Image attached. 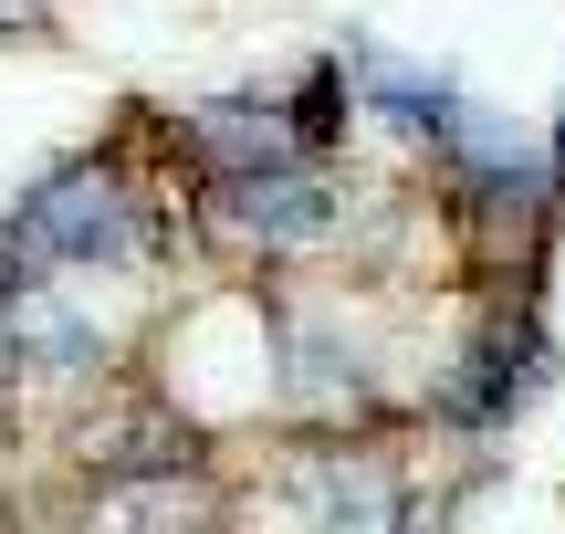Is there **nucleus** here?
I'll return each instance as SVG.
<instances>
[{
  "instance_id": "5",
  "label": "nucleus",
  "mask_w": 565,
  "mask_h": 534,
  "mask_svg": "<svg viewBox=\"0 0 565 534\" xmlns=\"http://www.w3.org/2000/svg\"><path fill=\"white\" fill-rule=\"evenodd\" d=\"M545 377H555V356H545V335H534V325H513V335H492V346L471 356L461 377H450V398H440V409L461 419V430H503V419L524 409V398L545 388Z\"/></svg>"
},
{
  "instance_id": "2",
  "label": "nucleus",
  "mask_w": 565,
  "mask_h": 534,
  "mask_svg": "<svg viewBox=\"0 0 565 534\" xmlns=\"http://www.w3.org/2000/svg\"><path fill=\"white\" fill-rule=\"evenodd\" d=\"M74 534H231V524H221L210 472L168 461V472H105L95 493H84Z\"/></svg>"
},
{
  "instance_id": "1",
  "label": "nucleus",
  "mask_w": 565,
  "mask_h": 534,
  "mask_svg": "<svg viewBox=\"0 0 565 534\" xmlns=\"http://www.w3.org/2000/svg\"><path fill=\"white\" fill-rule=\"evenodd\" d=\"M0 242L21 252V263H74V273H105V263H137V189L116 179V168H53V179L32 189V200L11 210V231Z\"/></svg>"
},
{
  "instance_id": "7",
  "label": "nucleus",
  "mask_w": 565,
  "mask_h": 534,
  "mask_svg": "<svg viewBox=\"0 0 565 534\" xmlns=\"http://www.w3.org/2000/svg\"><path fill=\"white\" fill-rule=\"evenodd\" d=\"M11 21H21V0H0V32H11Z\"/></svg>"
},
{
  "instance_id": "8",
  "label": "nucleus",
  "mask_w": 565,
  "mask_h": 534,
  "mask_svg": "<svg viewBox=\"0 0 565 534\" xmlns=\"http://www.w3.org/2000/svg\"><path fill=\"white\" fill-rule=\"evenodd\" d=\"M555 179H565V147H555Z\"/></svg>"
},
{
  "instance_id": "9",
  "label": "nucleus",
  "mask_w": 565,
  "mask_h": 534,
  "mask_svg": "<svg viewBox=\"0 0 565 534\" xmlns=\"http://www.w3.org/2000/svg\"><path fill=\"white\" fill-rule=\"evenodd\" d=\"M398 534H408V524H398Z\"/></svg>"
},
{
  "instance_id": "4",
  "label": "nucleus",
  "mask_w": 565,
  "mask_h": 534,
  "mask_svg": "<svg viewBox=\"0 0 565 534\" xmlns=\"http://www.w3.org/2000/svg\"><path fill=\"white\" fill-rule=\"evenodd\" d=\"M294 514L315 534H398V472L366 451H315L294 472Z\"/></svg>"
},
{
  "instance_id": "3",
  "label": "nucleus",
  "mask_w": 565,
  "mask_h": 534,
  "mask_svg": "<svg viewBox=\"0 0 565 534\" xmlns=\"http://www.w3.org/2000/svg\"><path fill=\"white\" fill-rule=\"evenodd\" d=\"M221 221L242 231V242H263V252H294V242H324L335 231V189L315 179V168H231L221 179Z\"/></svg>"
},
{
  "instance_id": "6",
  "label": "nucleus",
  "mask_w": 565,
  "mask_h": 534,
  "mask_svg": "<svg viewBox=\"0 0 565 534\" xmlns=\"http://www.w3.org/2000/svg\"><path fill=\"white\" fill-rule=\"evenodd\" d=\"M32 284H42V273L0 242V409H11V388H21V367H11V314H21V293H32Z\"/></svg>"
}]
</instances>
